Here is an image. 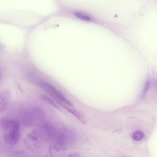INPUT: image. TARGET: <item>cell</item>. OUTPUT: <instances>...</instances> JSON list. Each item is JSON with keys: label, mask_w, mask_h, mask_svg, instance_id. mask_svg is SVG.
I'll use <instances>...</instances> for the list:
<instances>
[{"label": "cell", "mask_w": 157, "mask_h": 157, "mask_svg": "<svg viewBox=\"0 0 157 157\" xmlns=\"http://www.w3.org/2000/svg\"><path fill=\"white\" fill-rule=\"evenodd\" d=\"M35 120H41L45 117V113L44 111L38 107H35L31 110Z\"/></svg>", "instance_id": "obj_8"}, {"label": "cell", "mask_w": 157, "mask_h": 157, "mask_svg": "<svg viewBox=\"0 0 157 157\" xmlns=\"http://www.w3.org/2000/svg\"><path fill=\"white\" fill-rule=\"evenodd\" d=\"M36 132L33 131L29 133L24 140V143L26 147L32 151L37 149L40 145V142Z\"/></svg>", "instance_id": "obj_3"}, {"label": "cell", "mask_w": 157, "mask_h": 157, "mask_svg": "<svg viewBox=\"0 0 157 157\" xmlns=\"http://www.w3.org/2000/svg\"><path fill=\"white\" fill-rule=\"evenodd\" d=\"M74 14L76 17L82 20L89 21L91 19L89 17L79 13H75Z\"/></svg>", "instance_id": "obj_11"}, {"label": "cell", "mask_w": 157, "mask_h": 157, "mask_svg": "<svg viewBox=\"0 0 157 157\" xmlns=\"http://www.w3.org/2000/svg\"><path fill=\"white\" fill-rule=\"evenodd\" d=\"M67 157H79L78 156L75 154H72L69 155Z\"/></svg>", "instance_id": "obj_13"}, {"label": "cell", "mask_w": 157, "mask_h": 157, "mask_svg": "<svg viewBox=\"0 0 157 157\" xmlns=\"http://www.w3.org/2000/svg\"><path fill=\"white\" fill-rule=\"evenodd\" d=\"M149 85V82H147L146 84V85L145 86V87L144 88V92L143 93V95L145 94V93L147 91V90L148 88Z\"/></svg>", "instance_id": "obj_12"}, {"label": "cell", "mask_w": 157, "mask_h": 157, "mask_svg": "<svg viewBox=\"0 0 157 157\" xmlns=\"http://www.w3.org/2000/svg\"><path fill=\"white\" fill-rule=\"evenodd\" d=\"M50 153L52 157H63L64 155L65 147L61 143H56L49 147Z\"/></svg>", "instance_id": "obj_6"}, {"label": "cell", "mask_w": 157, "mask_h": 157, "mask_svg": "<svg viewBox=\"0 0 157 157\" xmlns=\"http://www.w3.org/2000/svg\"><path fill=\"white\" fill-rule=\"evenodd\" d=\"M0 126L3 132L4 139L9 144L16 145L21 137V130L19 122L6 117L1 118Z\"/></svg>", "instance_id": "obj_1"}, {"label": "cell", "mask_w": 157, "mask_h": 157, "mask_svg": "<svg viewBox=\"0 0 157 157\" xmlns=\"http://www.w3.org/2000/svg\"><path fill=\"white\" fill-rule=\"evenodd\" d=\"M11 98L10 91L5 90L1 91L0 94V112H4L8 107Z\"/></svg>", "instance_id": "obj_5"}, {"label": "cell", "mask_w": 157, "mask_h": 157, "mask_svg": "<svg viewBox=\"0 0 157 157\" xmlns=\"http://www.w3.org/2000/svg\"><path fill=\"white\" fill-rule=\"evenodd\" d=\"M21 122L25 126L32 125L35 120L31 110L23 109L19 113Z\"/></svg>", "instance_id": "obj_4"}, {"label": "cell", "mask_w": 157, "mask_h": 157, "mask_svg": "<svg viewBox=\"0 0 157 157\" xmlns=\"http://www.w3.org/2000/svg\"><path fill=\"white\" fill-rule=\"evenodd\" d=\"M64 104H62L60 105L63 107L68 112L75 116L82 123L84 124H86V121L80 113L75 110L68 107Z\"/></svg>", "instance_id": "obj_7"}, {"label": "cell", "mask_w": 157, "mask_h": 157, "mask_svg": "<svg viewBox=\"0 0 157 157\" xmlns=\"http://www.w3.org/2000/svg\"><path fill=\"white\" fill-rule=\"evenodd\" d=\"M37 84L40 87L49 94L59 104L62 103L71 107L74 106L62 93L52 85L42 80L38 81Z\"/></svg>", "instance_id": "obj_2"}, {"label": "cell", "mask_w": 157, "mask_h": 157, "mask_svg": "<svg viewBox=\"0 0 157 157\" xmlns=\"http://www.w3.org/2000/svg\"><path fill=\"white\" fill-rule=\"evenodd\" d=\"M133 139L136 141L141 140L144 136L143 133L140 131H137L134 132L132 135Z\"/></svg>", "instance_id": "obj_10"}, {"label": "cell", "mask_w": 157, "mask_h": 157, "mask_svg": "<svg viewBox=\"0 0 157 157\" xmlns=\"http://www.w3.org/2000/svg\"><path fill=\"white\" fill-rule=\"evenodd\" d=\"M40 99L43 101L50 104L56 109L60 110V109L57 104L51 98L47 96L42 95L40 96Z\"/></svg>", "instance_id": "obj_9"}]
</instances>
